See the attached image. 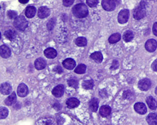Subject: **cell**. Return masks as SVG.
<instances>
[{
	"mask_svg": "<svg viewBox=\"0 0 157 125\" xmlns=\"http://www.w3.org/2000/svg\"><path fill=\"white\" fill-rule=\"evenodd\" d=\"M72 13L76 17L83 18L86 17L89 14V10L84 3H78L72 8Z\"/></svg>",
	"mask_w": 157,
	"mask_h": 125,
	"instance_id": "1",
	"label": "cell"
},
{
	"mask_svg": "<svg viewBox=\"0 0 157 125\" xmlns=\"http://www.w3.org/2000/svg\"><path fill=\"white\" fill-rule=\"evenodd\" d=\"M146 2L142 1L139 5L136 7L133 11V18L136 20H140L144 18L146 15Z\"/></svg>",
	"mask_w": 157,
	"mask_h": 125,
	"instance_id": "2",
	"label": "cell"
},
{
	"mask_svg": "<svg viewBox=\"0 0 157 125\" xmlns=\"http://www.w3.org/2000/svg\"><path fill=\"white\" fill-rule=\"evenodd\" d=\"M28 21L23 16H20L15 18L14 21V27L18 30L23 31L28 26Z\"/></svg>",
	"mask_w": 157,
	"mask_h": 125,
	"instance_id": "3",
	"label": "cell"
},
{
	"mask_svg": "<svg viewBox=\"0 0 157 125\" xmlns=\"http://www.w3.org/2000/svg\"><path fill=\"white\" fill-rule=\"evenodd\" d=\"M129 18V11L127 9L121 10L118 15V21L121 24H124L128 21Z\"/></svg>",
	"mask_w": 157,
	"mask_h": 125,
	"instance_id": "4",
	"label": "cell"
},
{
	"mask_svg": "<svg viewBox=\"0 0 157 125\" xmlns=\"http://www.w3.org/2000/svg\"><path fill=\"white\" fill-rule=\"evenodd\" d=\"M116 1L112 0H103L102 2L103 8L107 11H113L115 9Z\"/></svg>",
	"mask_w": 157,
	"mask_h": 125,
	"instance_id": "5",
	"label": "cell"
},
{
	"mask_svg": "<svg viewBox=\"0 0 157 125\" xmlns=\"http://www.w3.org/2000/svg\"><path fill=\"white\" fill-rule=\"evenodd\" d=\"M151 86V81L148 78H144L138 82V87L140 90L146 91L148 90Z\"/></svg>",
	"mask_w": 157,
	"mask_h": 125,
	"instance_id": "6",
	"label": "cell"
},
{
	"mask_svg": "<svg viewBox=\"0 0 157 125\" xmlns=\"http://www.w3.org/2000/svg\"><path fill=\"white\" fill-rule=\"evenodd\" d=\"M157 46V41L154 39H149L146 42V49L149 52H154L156 51Z\"/></svg>",
	"mask_w": 157,
	"mask_h": 125,
	"instance_id": "7",
	"label": "cell"
},
{
	"mask_svg": "<svg viewBox=\"0 0 157 125\" xmlns=\"http://www.w3.org/2000/svg\"><path fill=\"white\" fill-rule=\"evenodd\" d=\"M134 110L137 113L139 114L140 115H144L147 113V109L145 104L143 103H136L134 105Z\"/></svg>",
	"mask_w": 157,
	"mask_h": 125,
	"instance_id": "8",
	"label": "cell"
},
{
	"mask_svg": "<svg viewBox=\"0 0 157 125\" xmlns=\"http://www.w3.org/2000/svg\"><path fill=\"white\" fill-rule=\"evenodd\" d=\"M51 14V10L46 6L39 7L38 11V16L41 19L46 18Z\"/></svg>",
	"mask_w": 157,
	"mask_h": 125,
	"instance_id": "9",
	"label": "cell"
},
{
	"mask_svg": "<svg viewBox=\"0 0 157 125\" xmlns=\"http://www.w3.org/2000/svg\"><path fill=\"white\" fill-rule=\"evenodd\" d=\"M17 93L18 95L20 97L23 98L26 96L28 93V87L25 84L21 83L18 86Z\"/></svg>",
	"mask_w": 157,
	"mask_h": 125,
	"instance_id": "10",
	"label": "cell"
},
{
	"mask_svg": "<svg viewBox=\"0 0 157 125\" xmlns=\"http://www.w3.org/2000/svg\"><path fill=\"white\" fill-rule=\"evenodd\" d=\"M65 92V87L63 84H59L52 91V93L55 97L56 98H60Z\"/></svg>",
	"mask_w": 157,
	"mask_h": 125,
	"instance_id": "11",
	"label": "cell"
},
{
	"mask_svg": "<svg viewBox=\"0 0 157 125\" xmlns=\"http://www.w3.org/2000/svg\"><path fill=\"white\" fill-rule=\"evenodd\" d=\"M63 66L68 70H72L74 68L76 65L75 61L71 58H68L64 60L62 62Z\"/></svg>",
	"mask_w": 157,
	"mask_h": 125,
	"instance_id": "12",
	"label": "cell"
},
{
	"mask_svg": "<svg viewBox=\"0 0 157 125\" xmlns=\"http://www.w3.org/2000/svg\"><path fill=\"white\" fill-rule=\"evenodd\" d=\"M11 55V51L10 49L5 45L0 47V55L4 59H7Z\"/></svg>",
	"mask_w": 157,
	"mask_h": 125,
	"instance_id": "13",
	"label": "cell"
},
{
	"mask_svg": "<svg viewBox=\"0 0 157 125\" xmlns=\"http://www.w3.org/2000/svg\"><path fill=\"white\" fill-rule=\"evenodd\" d=\"M80 101L75 98H71L67 100L66 104L69 108H74L77 107L80 105Z\"/></svg>",
	"mask_w": 157,
	"mask_h": 125,
	"instance_id": "14",
	"label": "cell"
},
{
	"mask_svg": "<svg viewBox=\"0 0 157 125\" xmlns=\"http://www.w3.org/2000/svg\"><path fill=\"white\" fill-rule=\"evenodd\" d=\"M12 91V86L7 82L3 83L0 86V92L3 95H8Z\"/></svg>",
	"mask_w": 157,
	"mask_h": 125,
	"instance_id": "15",
	"label": "cell"
},
{
	"mask_svg": "<svg viewBox=\"0 0 157 125\" xmlns=\"http://www.w3.org/2000/svg\"><path fill=\"white\" fill-rule=\"evenodd\" d=\"M44 55L48 59H53L57 57V52L56 50L53 48H49L44 50Z\"/></svg>",
	"mask_w": 157,
	"mask_h": 125,
	"instance_id": "16",
	"label": "cell"
},
{
	"mask_svg": "<svg viewBox=\"0 0 157 125\" xmlns=\"http://www.w3.org/2000/svg\"><path fill=\"white\" fill-rule=\"evenodd\" d=\"M111 108L108 105H103L100 109V114L103 117H107L111 113Z\"/></svg>",
	"mask_w": 157,
	"mask_h": 125,
	"instance_id": "17",
	"label": "cell"
},
{
	"mask_svg": "<svg viewBox=\"0 0 157 125\" xmlns=\"http://www.w3.org/2000/svg\"><path fill=\"white\" fill-rule=\"evenodd\" d=\"M46 66V61L42 58H38L35 62V67L37 70H42Z\"/></svg>",
	"mask_w": 157,
	"mask_h": 125,
	"instance_id": "18",
	"label": "cell"
},
{
	"mask_svg": "<svg viewBox=\"0 0 157 125\" xmlns=\"http://www.w3.org/2000/svg\"><path fill=\"white\" fill-rule=\"evenodd\" d=\"M90 58L92 60H94L97 63H101L103 60V57L102 54L100 52H95L91 54L90 55Z\"/></svg>",
	"mask_w": 157,
	"mask_h": 125,
	"instance_id": "19",
	"label": "cell"
},
{
	"mask_svg": "<svg viewBox=\"0 0 157 125\" xmlns=\"http://www.w3.org/2000/svg\"><path fill=\"white\" fill-rule=\"evenodd\" d=\"M146 102L149 107L151 110H154L157 108V101L152 96H149L147 98Z\"/></svg>",
	"mask_w": 157,
	"mask_h": 125,
	"instance_id": "20",
	"label": "cell"
},
{
	"mask_svg": "<svg viewBox=\"0 0 157 125\" xmlns=\"http://www.w3.org/2000/svg\"><path fill=\"white\" fill-rule=\"evenodd\" d=\"M17 100L16 95L14 92L12 93L11 95L8 96L5 100V103L7 106H11L13 104H15Z\"/></svg>",
	"mask_w": 157,
	"mask_h": 125,
	"instance_id": "21",
	"label": "cell"
},
{
	"mask_svg": "<svg viewBox=\"0 0 157 125\" xmlns=\"http://www.w3.org/2000/svg\"><path fill=\"white\" fill-rule=\"evenodd\" d=\"M146 120L149 125H157V114L150 113L147 117Z\"/></svg>",
	"mask_w": 157,
	"mask_h": 125,
	"instance_id": "22",
	"label": "cell"
},
{
	"mask_svg": "<svg viewBox=\"0 0 157 125\" xmlns=\"http://www.w3.org/2000/svg\"><path fill=\"white\" fill-rule=\"evenodd\" d=\"M98 104L99 101L98 98H92L89 103V107L90 109L92 110V112H95L98 110Z\"/></svg>",
	"mask_w": 157,
	"mask_h": 125,
	"instance_id": "23",
	"label": "cell"
},
{
	"mask_svg": "<svg viewBox=\"0 0 157 125\" xmlns=\"http://www.w3.org/2000/svg\"><path fill=\"white\" fill-rule=\"evenodd\" d=\"M36 9L33 6H28L25 11V15L27 18H32L35 15Z\"/></svg>",
	"mask_w": 157,
	"mask_h": 125,
	"instance_id": "24",
	"label": "cell"
},
{
	"mask_svg": "<svg viewBox=\"0 0 157 125\" xmlns=\"http://www.w3.org/2000/svg\"><path fill=\"white\" fill-rule=\"evenodd\" d=\"M134 37L133 33L131 30H127L125 32L123 36V39L126 42L131 41Z\"/></svg>",
	"mask_w": 157,
	"mask_h": 125,
	"instance_id": "25",
	"label": "cell"
},
{
	"mask_svg": "<svg viewBox=\"0 0 157 125\" xmlns=\"http://www.w3.org/2000/svg\"><path fill=\"white\" fill-rule=\"evenodd\" d=\"M121 39V35L119 33H115L110 36L108 38V42L111 44L118 42Z\"/></svg>",
	"mask_w": 157,
	"mask_h": 125,
	"instance_id": "26",
	"label": "cell"
},
{
	"mask_svg": "<svg viewBox=\"0 0 157 125\" xmlns=\"http://www.w3.org/2000/svg\"><path fill=\"white\" fill-rule=\"evenodd\" d=\"M75 43L78 47H86L88 43L87 40L85 37H78L75 40Z\"/></svg>",
	"mask_w": 157,
	"mask_h": 125,
	"instance_id": "27",
	"label": "cell"
},
{
	"mask_svg": "<svg viewBox=\"0 0 157 125\" xmlns=\"http://www.w3.org/2000/svg\"><path fill=\"white\" fill-rule=\"evenodd\" d=\"M69 86L74 89H77L79 86V81L77 78L74 77L70 78L67 80Z\"/></svg>",
	"mask_w": 157,
	"mask_h": 125,
	"instance_id": "28",
	"label": "cell"
},
{
	"mask_svg": "<svg viewBox=\"0 0 157 125\" xmlns=\"http://www.w3.org/2000/svg\"><path fill=\"white\" fill-rule=\"evenodd\" d=\"M82 86L84 89H92L94 86V81L92 79L83 81L82 83Z\"/></svg>",
	"mask_w": 157,
	"mask_h": 125,
	"instance_id": "29",
	"label": "cell"
},
{
	"mask_svg": "<svg viewBox=\"0 0 157 125\" xmlns=\"http://www.w3.org/2000/svg\"><path fill=\"white\" fill-rule=\"evenodd\" d=\"M86 66L83 64H81L77 66L74 70V72L77 74H83L86 72Z\"/></svg>",
	"mask_w": 157,
	"mask_h": 125,
	"instance_id": "30",
	"label": "cell"
},
{
	"mask_svg": "<svg viewBox=\"0 0 157 125\" xmlns=\"http://www.w3.org/2000/svg\"><path fill=\"white\" fill-rule=\"evenodd\" d=\"M5 36L7 39L12 41L16 38V33L14 31L12 30H7L4 33Z\"/></svg>",
	"mask_w": 157,
	"mask_h": 125,
	"instance_id": "31",
	"label": "cell"
},
{
	"mask_svg": "<svg viewBox=\"0 0 157 125\" xmlns=\"http://www.w3.org/2000/svg\"><path fill=\"white\" fill-rule=\"evenodd\" d=\"M9 115V110L6 107H1L0 108V119L6 118Z\"/></svg>",
	"mask_w": 157,
	"mask_h": 125,
	"instance_id": "32",
	"label": "cell"
},
{
	"mask_svg": "<svg viewBox=\"0 0 157 125\" xmlns=\"http://www.w3.org/2000/svg\"><path fill=\"white\" fill-rule=\"evenodd\" d=\"M133 96H134V94H133V93L132 92L129 90L125 91L123 93V97L129 100L133 98Z\"/></svg>",
	"mask_w": 157,
	"mask_h": 125,
	"instance_id": "33",
	"label": "cell"
},
{
	"mask_svg": "<svg viewBox=\"0 0 157 125\" xmlns=\"http://www.w3.org/2000/svg\"><path fill=\"white\" fill-rule=\"evenodd\" d=\"M87 4L90 7H95L97 6L98 3V0H87L86 1Z\"/></svg>",
	"mask_w": 157,
	"mask_h": 125,
	"instance_id": "34",
	"label": "cell"
},
{
	"mask_svg": "<svg viewBox=\"0 0 157 125\" xmlns=\"http://www.w3.org/2000/svg\"><path fill=\"white\" fill-rule=\"evenodd\" d=\"M119 61L117 60H114L112 62V64L111 67H110V69L111 70H115L119 68Z\"/></svg>",
	"mask_w": 157,
	"mask_h": 125,
	"instance_id": "35",
	"label": "cell"
},
{
	"mask_svg": "<svg viewBox=\"0 0 157 125\" xmlns=\"http://www.w3.org/2000/svg\"><path fill=\"white\" fill-rule=\"evenodd\" d=\"M7 15L11 19H15L17 18L18 14L17 13L14 11H9L7 13Z\"/></svg>",
	"mask_w": 157,
	"mask_h": 125,
	"instance_id": "36",
	"label": "cell"
},
{
	"mask_svg": "<svg viewBox=\"0 0 157 125\" xmlns=\"http://www.w3.org/2000/svg\"><path fill=\"white\" fill-rule=\"evenodd\" d=\"M62 3L63 5L65 7H69L74 3V0H63Z\"/></svg>",
	"mask_w": 157,
	"mask_h": 125,
	"instance_id": "37",
	"label": "cell"
},
{
	"mask_svg": "<svg viewBox=\"0 0 157 125\" xmlns=\"http://www.w3.org/2000/svg\"><path fill=\"white\" fill-rule=\"evenodd\" d=\"M55 26V20L53 19V18L51 19V20L49 21V23L47 24V27L49 30H52L54 27Z\"/></svg>",
	"mask_w": 157,
	"mask_h": 125,
	"instance_id": "38",
	"label": "cell"
},
{
	"mask_svg": "<svg viewBox=\"0 0 157 125\" xmlns=\"http://www.w3.org/2000/svg\"><path fill=\"white\" fill-rule=\"evenodd\" d=\"M54 72H56L58 74H61L63 72V69L62 67H60V66H57L56 67H55V68L53 69Z\"/></svg>",
	"mask_w": 157,
	"mask_h": 125,
	"instance_id": "39",
	"label": "cell"
},
{
	"mask_svg": "<svg viewBox=\"0 0 157 125\" xmlns=\"http://www.w3.org/2000/svg\"><path fill=\"white\" fill-rule=\"evenodd\" d=\"M157 60H155L151 65V68L154 71L156 72H157Z\"/></svg>",
	"mask_w": 157,
	"mask_h": 125,
	"instance_id": "40",
	"label": "cell"
},
{
	"mask_svg": "<svg viewBox=\"0 0 157 125\" xmlns=\"http://www.w3.org/2000/svg\"><path fill=\"white\" fill-rule=\"evenodd\" d=\"M157 22H156V23H154V25L153 28H152V31H153L154 34V35L156 36H157Z\"/></svg>",
	"mask_w": 157,
	"mask_h": 125,
	"instance_id": "41",
	"label": "cell"
},
{
	"mask_svg": "<svg viewBox=\"0 0 157 125\" xmlns=\"http://www.w3.org/2000/svg\"><path fill=\"white\" fill-rule=\"evenodd\" d=\"M53 107L57 110H59L61 109V105L59 103H55L53 105Z\"/></svg>",
	"mask_w": 157,
	"mask_h": 125,
	"instance_id": "42",
	"label": "cell"
},
{
	"mask_svg": "<svg viewBox=\"0 0 157 125\" xmlns=\"http://www.w3.org/2000/svg\"><path fill=\"white\" fill-rule=\"evenodd\" d=\"M20 2L23 4H25V3H28V1H20Z\"/></svg>",
	"mask_w": 157,
	"mask_h": 125,
	"instance_id": "43",
	"label": "cell"
},
{
	"mask_svg": "<svg viewBox=\"0 0 157 125\" xmlns=\"http://www.w3.org/2000/svg\"><path fill=\"white\" fill-rule=\"evenodd\" d=\"M156 94H157V88H156Z\"/></svg>",
	"mask_w": 157,
	"mask_h": 125,
	"instance_id": "44",
	"label": "cell"
},
{
	"mask_svg": "<svg viewBox=\"0 0 157 125\" xmlns=\"http://www.w3.org/2000/svg\"><path fill=\"white\" fill-rule=\"evenodd\" d=\"M1 33H0V39H1Z\"/></svg>",
	"mask_w": 157,
	"mask_h": 125,
	"instance_id": "45",
	"label": "cell"
}]
</instances>
